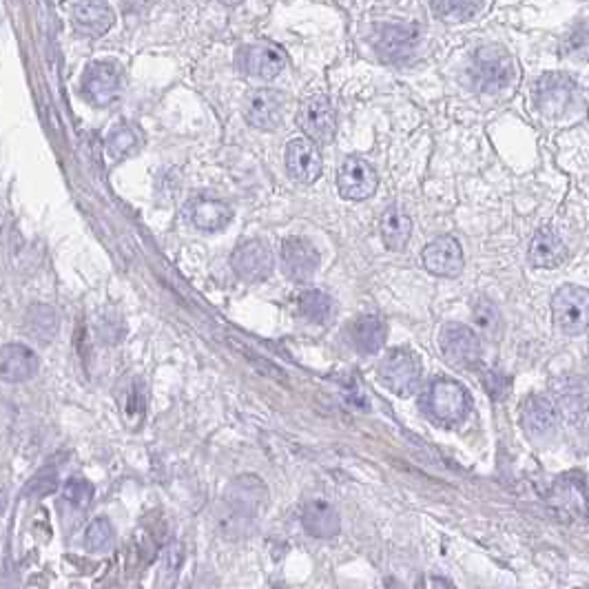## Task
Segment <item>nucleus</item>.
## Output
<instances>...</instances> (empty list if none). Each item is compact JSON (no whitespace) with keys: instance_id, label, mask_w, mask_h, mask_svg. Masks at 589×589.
<instances>
[{"instance_id":"4468645a","label":"nucleus","mask_w":589,"mask_h":589,"mask_svg":"<svg viewBox=\"0 0 589 589\" xmlns=\"http://www.w3.org/2000/svg\"><path fill=\"white\" fill-rule=\"evenodd\" d=\"M288 175L299 184H313L322 175V153L310 138H295L286 147Z\"/></svg>"},{"instance_id":"393cba45","label":"nucleus","mask_w":589,"mask_h":589,"mask_svg":"<svg viewBox=\"0 0 589 589\" xmlns=\"http://www.w3.org/2000/svg\"><path fill=\"white\" fill-rule=\"evenodd\" d=\"M565 244L561 237L552 229H539L534 233L530 242V251H527V260L534 268H556L565 260Z\"/></svg>"},{"instance_id":"4be33fe9","label":"nucleus","mask_w":589,"mask_h":589,"mask_svg":"<svg viewBox=\"0 0 589 589\" xmlns=\"http://www.w3.org/2000/svg\"><path fill=\"white\" fill-rule=\"evenodd\" d=\"M113 12L105 0H80L74 5V25L85 36H102L113 25Z\"/></svg>"},{"instance_id":"473e14b6","label":"nucleus","mask_w":589,"mask_h":589,"mask_svg":"<svg viewBox=\"0 0 589 589\" xmlns=\"http://www.w3.org/2000/svg\"><path fill=\"white\" fill-rule=\"evenodd\" d=\"M93 499V488L82 479H69L62 485V503H69L78 512H85Z\"/></svg>"},{"instance_id":"6e6552de","label":"nucleus","mask_w":589,"mask_h":589,"mask_svg":"<svg viewBox=\"0 0 589 589\" xmlns=\"http://www.w3.org/2000/svg\"><path fill=\"white\" fill-rule=\"evenodd\" d=\"M122 71L116 62H93L82 76V93L96 107H109L120 98Z\"/></svg>"},{"instance_id":"2f4dec72","label":"nucleus","mask_w":589,"mask_h":589,"mask_svg":"<svg viewBox=\"0 0 589 589\" xmlns=\"http://www.w3.org/2000/svg\"><path fill=\"white\" fill-rule=\"evenodd\" d=\"M25 326H27V333L31 337H36L40 341H49L51 337L56 335V328H58V317L54 313V308L49 306H36L31 308L27 313L25 319Z\"/></svg>"},{"instance_id":"9d476101","label":"nucleus","mask_w":589,"mask_h":589,"mask_svg":"<svg viewBox=\"0 0 589 589\" xmlns=\"http://www.w3.org/2000/svg\"><path fill=\"white\" fill-rule=\"evenodd\" d=\"M282 271L295 284H306L313 279L319 266V251L306 237H286L279 248Z\"/></svg>"},{"instance_id":"7c9ffc66","label":"nucleus","mask_w":589,"mask_h":589,"mask_svg":"<svg viewBox=\"0 0 589 589\" xmlns=\"http://www.w3.org/2000/svg\"><path fill=\"white\" fill-rule=\"evenodd\" d=\"M142 138L138 129L129 127V124H120V127L113 129L107 138V151L111 158L122 160V158H129V155L136 153L140 149Z\"/></svg>"},{"instance_id":"e433bc0d","label":"nucleus","mask_w":589,"mask_h":589,"mask_svg":"<svg viewBox=\"0 0 589 589\" xmlns=\"http://www.w3.org/2000/svg\"><path fill=\"white\" fill-rule=\"evenodd\" d=\"M220 3H222V5H229V7H235V5H240L242 0H220Z\"/></svg>"},{"instance_id":"f3484780","label":"nucleus","mask_w":589,"mask_h":589,"mask_svg":"<svg viewBox=\"0 0 589 589\" xmlns=\"http://www.w3.org/2000/svg\"><path fill=\"white\" fill-rule=\"evenodd\" d=\"M226 501L229 508L237 512L242 519H251L266 508V488L260 479L240 477L226 490Z\"/></svg>"},{"instance_id":"ddd939ff","label":"nucleus","mask_w":589,"mask_h":589,"mask_svg":"<svg viewBox=\"0 0 589 589\" xmlns=\"http://www.w3.org/2000/svg\"><path fill=\"white\" fill-rule=\"evenodd\" d=\"M426 271L437 277H459L463 273V248L454 237H437L421 253Z\"/></svg>"},{"instance_id":"b1692460","label":"nucleus","mask_w":589,"mask_h":589,"mask_svg":"<svg viewBox=\"0 0 589 589\" xmlns=\"http://www.w3.org/2000/svg\"><path fill=\"white\" fill-rule=\"evenodd\" d=\"M0 370L9 384L27 381L38 372V357L34 350L23 344H7L3 348V359H0Z\"/></svg>"},{"instance_id":"cd10ccee","label":"nucleus","mask_w":589,"mask_h":589,"mask_svg":"<svg viewBox=\"0 0 589 589\" xmlns=\"http://www.w3.org/2000/svg\"><path fill=\"white\" fill-rule=\"evenodd\" d=\"M297 310L299 315L306 317L313 324H328L333 319V299H330L324 291L310 288L297 297Z\"/></svg>"},{"instance_id":"f8f14e48","label":"nucleus","mask_w":589,"mask_h":589,"mask_svg":"<svg viewBox=\"0 0 589 589\" xmlns=\"http://www.w3.org/2000/svg\"><path fill=\"white\" fill-rule=\"evenodd\" d=\"M237 67L242 74L260 80H273L282 74L286 67V58L282 51L268 43L246 45L237 51Z\"/></svg>"},{"instance_id":"a211bd4d","label":"nucleus","mask_w":589,"mask_h":589,"mask_svg":"<svg viewBox=\"0 0 589 589\" xmlns=\"http://www.w3.org/2000/svg\"><path fill=\"white\" fill-rule=\"evenodd\" d=\"M419 43V29L412 25H388L381 29L377 40L379 56L386 62H401L415 54Z\"/></svg>"},{"instance_id":"f257e3e1","label":"nucleus","mask_w":589,"mask_h":589,"mask_svg":"<svg viewBox=\"0 0 589 589\" xmlns=\"http://www.w3.org/2000/svg\"><path fill=\"white\" fill-rule=\"evenodd\" d=\"M421 408L437 426L454 428L468 419L472 410V397L468 388L459 384V381L439 377L432 379L426 392H423Z\"/></svg>"},{"instance_id":"423d86ee","label":"nucleus","mask_w":589,"mask_h":589,"mask_svg":"<svg viewBox=\"0 0 589 589\" xmlns=\"http://www.w3.org/2000/svg\"><path fill=\"white\" fill-rule=\"evenodd\" d=\"M576 98H578V87L574 78L561 74V71L545 74L539 82H536L534 102L547 118L565 116V113L574 107Z\"/></svg>"},{"instance_id":"c85d7f7f","label":"nucleus","mask_w":589,"mask_h":589,"mask_svg":"<svg viewBox=\"0 0 589 589\" xmlns=\"http://www.w3.org/2000/svg\"><path fill=\"white\" fill-rule=\"evenodd\" d=\"M472 322L477 326L479 335L488 341H499L503 337V317L490 299H479L472 308Z\"/></svg>"},{"instance_id":"7ed1b4c3","label":"nucleus","mask_w":589,"mask_h":589,"mask_svg":"<svg viewBox=\"0 0 589 589\" xmlns=\"http://www.w3.org/2000/svg\"><path fill=\"white\" fill-rule=\"evenodd\" d=\"M379 381L397 397H412L421 386V361L410 348H392L379 361Z\"/></svg>"},{"instance_id":"6ab92c4d","label":"nucleus","mask_w":589,"mask_h":589,"mask_svg":"<svg viewBox=\"0 0 589 589\" xmlns=\"http://www.w3.org/2000/svg\"><path fill=\"white\" fill-rule=\"evenodd\" d=\"M346 337L357 353L375 355L386 344L388 328L375 315H361L346 326Z\"/></svg>"},{"instance_id":"0eeeda50","label":"nucleus","mask_w":589,"mask_h":589,"mask_svg":"<svg viewBox=\"0 0 589 589\" xmlns=\"http://www.w3.org/2000/svg\"><path fill=\"white\" fill-rule=\"evenodd\" d=\"M299 129L317 144H330L337 133V116L326 96H313L302 102L297 113Z\"/></svg>"},{"instance_id":"a878e982","label":"nucleus","mask_w":589,"mask_h":589,"mask_svg":"<svg viewBox=\"0 0 589 589\" xmlns=\"http://www.w3.org/2000/svg\"><path fill=\"white\" fill-rule=\"evenodd\" d=\"M189 217L200 231L215 233L231 224L233 209L220 200H195L189 209Z\"/></svg>"},{"instance_id":"412c9836","label":"nucleus","mask_w":589,"mask_h":589,"mask_svg":"<svg viewBox=\"0 0 589 589\" xmlns=\"http://www.w3.org/2000/svg\"><path fill=\"white\" fill-rule=\"evenodd\" d=\"M302 525L304 530L319 541L335 539L341 530L339 512L328 501L315 499L308 501L302 508Z\"/></svg>"},{"instance_id":"c9c22d12","label":"nucleus","mask_w":589,"mask_h":589,"mask_svg":"<svg viewBox=\"0 0 589 589\" xmlns=\"http://www.w3.org/2000/svg\"><path fill=\"white\" fill-rule=\"evenodd\" d=\"M483 386L492 399H505V395H508L510 390V379L499 370H488L483 375Z\"/></svg>"},{"instance_id":"20e7f679","label":"nucleus","mask_w":589,"mask_h":589,"mask_svg":"<svg viewBox=\"0 0 589 589\" xmlns=\"http://www.w3.org/2000/svg\"><path fill=\"white\" fill-rule=\"evenodd\" d=\"M552 322L567 337L583 335L589 328V291L565 284L552 297Z\"/></svg>"},{"instance_id":"5701e85b","label":"nucleus","mask_w":589,"mask_h":589,"mask_svg":"<svg viewBox=\"0 0 589 589\" xmlns=\"http://www.w3.org/2000/svg\"><path fill=\"white\" fill-rule=\"evenodd\" d=\"M118 408L124 426L129 430H138L142 426L144 412H147V388H144L140 377H129L120 386Z\"/></svg>"},{"instance_id":"9b49d317","label":"nucleus","mask_w":589,"mask_h":589,"mask_svg":"<svg viewBox=\"0 0 589 589\" xmlns=\"http://www.w3.org/2000/svg\"><path fill=\"white\" fill-rule=\"evenodd\" d=\"M231 266L237 273V277L244 279V282L257 284L271 277L275 260H273L271 248H268L264 242L251 240L235 248L231 257Z\"/></svg>"},{"instance_id":"72a5a7b5","label":"nucleus","mask_w":589,"mask_h":589,"mask_svg":"<svg viewBox=\"0 0 589 589\" xmlns=\"http://www.w3.org/2000/svg\"><path fill=\"white\" fill-rule=\"evenodd\" d=\"M113 543V525L107 519H96L85 532L87 552H102Z\"/></svg>"},{"instance_id":"bb28decb","label":"nucleus","mask_w":589,"mask_h":589,"mask_svg":"<svg viewBox=\"0 0 589 589\" xmlns=\"http://www.w3.org/2000/svg\"><path fill=\"white\" fill-rule=\"evenodd\" d=\"M381 237H384V244L390 251H403L408 246L410 235H412V220L408 213H403L397 206H390V209L381 215Z\"/></svg>"},{"instance_id":"dca6fc26","label":"nucleus","mask_w":589,"mask_h":589,"mask_svg":"<svg viewBox=\"0 0 589 589\" xmlns=\"http://www.w3.org/2000/svg\"><path fill=\"white\" fill-rule=\"evenodd\" d=\"M521 426L530 439L545 441L554 437L558 428V412L547 399L532 395L521 406Z\"/></svg>"},{"instance_id":"f704fd0d","label":"nucleus","mask_w":589,"mask_h":589,"mask_svg":"<svg viewBox=\"0 0 589 589\" xmlns=\"http://www.w3.org/2000/svg\"><path fill=\"white\" fill-rule=\"evenodd\" d=\"M563 49H565V54L572 56V58H578V60L589 58V20H585V23H578L570 31V34L565 36Z\"/></svg>"},{"instance_id":"1a4fd4ad","label":"nucleus","mask_w":589,"mask_h":589,"mask_svg":"<svg viewBox=\"0 0 589 589\" xmlns=\"http://www.w3.org/2000/svg\"><path fill=\"white\" fill-rule=\"evenodd\" d=\"M379 186L377 171L364 158H348L339 167L337 189L344 200L361 202L375 195Z\"/></svg>"},{"instance_id":"2eb2a0df","label":"nucleus","mask_w":589,"mask_h":589,"mask_svg":"<svg viewBox=\"0 0 589 589\" xmlns=\"http://www.w3.org/2000/svg\"><path fill=\"white\" fill-rule=\"evenodd\" d=\"M244 116L248 124L260 131H273L282 124L284 100L282 93L275 89H257L246 100Z\"/></svg>"},{"instance_id":"39448f33","label":"nucleus","mask_w":589,"mask_h":589,"mask_svg":"<svg viewBox=\"0 0 589 589\" xmlns=\"http://www.w3.org/2000/svg\"><path fill=\"white\" fill-rule=\"evenodd\" d=\"M441 355L454 368L474 370L481 366V339L472 328L461 324H446L439 333Z\"/></svg>"},{"instance_id":"f03ea898","label":"nucleus","mask_w":589,"mask_h":589,"mask_svg":"<svg viewBox=\"0 0 589 589\" xmlns=\"http://www.w3.org/2000/svg\"><path fill=\"white\" fill-rule=\"evenodd\" d=\"M470 76L474 87L483 93H499L508 89L516 78L514 58L499 45H485L474 51Z\"/></svg>"},{"instance_id":"aec40b11","label":"nucleus","mask_w":589,"mask_h":589,"mask_svg":"<svg viewBox=\"0 0 589 589\" xmlns=\"http://www.w3.org/2000/svg\"><path fill=\"white\" fill-rule=\"evenodd\" d=\"M550 503L565 514L583 519V516L589 514V492L585 481L565 474V477L554 483V488L550 492Z\"/></svg>"},{"instance_id":"c756f323","label":"nucleus","mask_w":589,"mask_h":589,"mask_svg":"<svg viewBox=\"0 0 589 589\" xmlns=\"http://www.w3.org/2000/svg\"><path fill=\"white\" fill-rule=\"evenodd\" d=\"M432 12L450 23H461L477 16L483 7V0H430Z\"/></svg>"}]
</instances>
